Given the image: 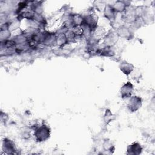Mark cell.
<instances>
[{
    "instance_id": "obj_16",
    "label": "cell",
    "mask_w": 155,
    "mask_h": 155,
    "mask_svg": "<svg viewBox=\"0 0 155 155\" xmlns=\"http://www.w3.org/2000/svg\"><path fill=\"white\" fill-rule=\"evenodd\" d=\"M56 43L59 46H62L68 43L65 33H58L56 35Z\"/></svg>"
},
{
    "instance_id": "obj_12",
    "label": "cell",
    "mask_w": 155,
    "mask_h": 155,
    "mask_svg": "<svg viewBox=\"0 0 155 155\" xmlns=\"http://www.w3.org/2000/svg\"><path fill=\"white\" fill-rule=\"evenodd\" d=\"M118 36L116 33H111L106 35L104 39V43L106 46H112L116 42H117Z\"/></svg>"
},
{
    "instance_id": "obj_6",
    "label": "cell",
    "mask_w": 155,
    "mask_h": 155,
    "mask_svg": "<svg viewBox=\"0 0 155 155\" xmlns=\"http://www.w3.org/2000/svg\"><path fill=\"white\" fill-rule=\"evenodd\" d=\"M133 85L130 82L125 83L121 87L120 90V96L122 99H127L130 97L133 92Z\"/></svg>"
},
{
    "instance_id": "obj_3",
    "label": "cell",
    "mask_w": 155,
    "mask_h": 155,
    "mask_svg": "<svg viewBox=\"0 0 155 155\" xmlns=\"http://www.w3.org/2000/svg\"><path fill=\"white\" fill-rule=\"evenodd\" d=\"M142 99L140 97L137 96H131L127 104L128 110L131 112H135L137 111L142 106Z\"/></svg>"
},
{
    "instance_id": "obj_13",
    "label": "cell",
    "mask_w": 155,
    "mask_h": 155,
    "mask_svg": "<svg viewBox=\"0 0 155 155\" xmlns=\"http://www.w3.org/2000/svg\"><path fill=\"white\" fill-rule=\"evenodd\" d=\"M96 53L104 56H113L114 54V51L112 46H105L102 49H98Z\"/></svg>"
},
{
    "instance_id": "obj_1",
    "label": "cell",
    "mask_w": 155,
    "mask_h": 155,
    "mask_svg": "<svg viewBox=\"0 0 155 155\" xmlns=\"http://www.w3.org/2000/svg\"><path fill=\"white\" fill-rule=\"evenodd\" d=\"M34 136L37 142H44L49 139L50 136V129L45 124L38 126L34 131Z\"/></svg>"
},
{
    "instance_id": "obj_2",
    "label": "cell",
    "mask_w": 155,
    "mask_h": 155,
    "mask_svg": "<svg viewBox=\"0 0 155 155\" xmlns=\"http://www.w3.org/2000/svg\"><path fill=\"white\" fill-rule=\"evenodd\" d=\"M84 17V21L82 27L85 30H88L89 31L92 32L97 27V16L94 13H90Z\"/></svg>"
},
{
    "instance_id": "obj_4",
    "label": "cell",
    "mask_w": 155,
    "mask_h": 155,
    "mask_svg": "<svg viewBox=\"0 0 155 155\" xmlns=\"http://www.w3.org/2000/svg\"><path fill=\"white\" fill-rule=\"evenodd\" d=\"M2 149L6 154H15L16 148L15 143L8 138H4L2 140Z\"/></svg>"
},
{
    "instance_id": "obj_10",
    "label": "cell",
    "mask_w": 155,
    "mask_h": 155,
    "mask_svg": "<svg viewBox=\"0 0 155 155\" xmlns=\"http://www.w3.org/2000/svg\"><path fill=\"white\" fill-rule=\"evenodd\" d=\"M104 13L105 17L110 21H113L115 19L116 16L117 12L115 11L114 8L111 5H107L104 7Z\"/></svg>"
},
{
    "instance_id": "obj_9",
    "label": "cell",
    "mask_w": 155,
    "mask_h": 155,
    "mask_svg": "<svg viewBox=\"0 0 155 155\" xmlns=\"http://www.w3.org/2000/svg\"><path fill=\"white\" fill-rule=\"evenodd\" d=\"M119 68L124 74L129 75L133 71L134 66L131 63L126 61H123L119 64Z\"/></svg>"
},
{
    "instance_id": "obj_15",
    "label": "cell",
    "mask_w": 155,
    "mask_h": 155,
    "mask_svg": "<svg viewBox=\"0 0 155 155\" xmlns=\"http://www.w3.org/2000/svg\"><path fill=\"white\" fill-rule=\"evenodd\" d=\"M103 148L105 151H108L110 153H112L115 148L114 145L112 143L110 140L108 139H105L103 143Z\"/></svg>"
},
{
    "instance_id": "obj_5",
    "label": "cell",
    "mask_w": 155,
    "mask_h": 155,
    "mask_svg": "<svg viewBox=\"0 0 155 155\" xmlns=\"http://www.w3.org/2000/svg\"><path fill=\"white\" fill-rule=\"evenodd\" d=\"M137 16L136 15L135 8H133V7H131L130 6H128L126 8L122 16V18L124 21L129 23L134 22Z\"/></svg>"
},
{
    "instance_id": "obj_8",
    "label": "cell",
    "mask_w": 155,
    "mask_h": 155,
    "mask_svg": "<svg viewBox=\"0 0 155 155\" xmlns=\"http://www.w3.org/2000/svg\"><path fill=\"white\" fill-rule=\"evenodd\" d=\"M116 33L118 36H120L122 38L125 39H131L132 36V33L130 28L125 25H121L117 28Z\"/></svg>"
},
{
    "instance_id": "obj_7",
    "label": "cell",
    "mask_w": 155,
    "mask_h": 155,
    "mask_svg": "<svg viewBox=\"0 0 155 155\" xmlns=\"http://www.w3.org/2000/svg\"><path fill=\"white\" fill-rule=\"evenodd\" d=\"M142 147L138 142H134L127 148V154L130 155H139L142 153Z\"/></svg>"
},
{
    "instance_id": "obj_14",
    "label": "cell",
    "mask_w": 155,
    "mask_h": 155,
    "mask_svg": "<svg viewBox=\"0 0 155 155\" xmlns=\"http://www.w3.org/2000/svg\"><path fill=\"white\" fill-rule=\"evenodd\" d=\"M112 6L116 12H124L128 5H127L125 1H117Z\"/></svg>"
},
{
    "instance_id": "obj_19",
    "label": "cell",
    "mask_w": 155,
    "mask_h": 155,
    "mask_svg": "<svg viewBox=\"0 0 155 155\" xmlns=\"http://www.w3.org/2000/svg\"><path fill=\"white\" fill-rule=\"evenodd\" d=\"M19 19L16 20L15 21H13L10 23H9V30L10 31L16 30V28H18L19 26Z\"/></svg>"
},
{
    "instance_id": "obj_11",
    "label": "cell",
    "mask_w": 155,
    "mask_h": 155,
    "mask_svg": "<svg viewBox=\"0 0 155 155\" xmlns=\"http://www.w3.org/2000/svg\"><path fill=\"white\" fill-rule=\"evenodd\" d=\"M84 21V17L79 14H74L70 18V25L72 27L82 25Z\"/></svg>"
},
{
    "instance_id": "obj_18",
    "label": "cell",
    "mask_w": 155,
    "mask_h": 155,
    "mask_svg": "<svg viewBox=\"0 0 155 155\" xmlns=\"http://www.w3.org/2000/svg\"><path fill=\"white\" fill-rule=\"evenodd\" d=\"M104 119L106 124L110 123L114 119V116L110 110L107 109L105 110V112L104 116Z\"/></svg>"
},
{
    "instance_id": "obj_17",
    "label": "cell",
    "mask_w": 155,
    "mask_h": 155,
    "mask_svg": "<svg viewBox=\"0 0 155 155\" xmlns=\"http://www.w3.org/2000/svg\"><path fill=\"white\" fill-rule=\"evenodd\" d=\"M71 30L73 31V33L75 35V36L76 37L82 36L85 31L82 25L73 26V27H72V29Z\"/></svg>"
}]
</instances>
